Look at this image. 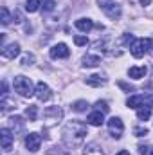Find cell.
<instances>
[{
	"mask_svg": "<svg viewBox=\"0 0 153 155\" xmlns=\"http://www.w3.org/2000/svg\"><path fill=\"white\" fill-rule=\"evenodd\" d=\"M63 141L69 144V146H79L83 141H85V135H86V126L81 123V121H69L65 126H63Z\"/></svg>",
	"mask_w": 153,
	"mask_h": 155,
	"instance_id": "cell-1",
	"label": "cell"
},
{
	"mask_svg": "<svg viewBox=\"0 0 153 155\" xmlns=\"http://www.w3.org/2000/svg\"><path fill=\"white\" fill-rule=\"evenodd\" d=\"M13 88L22 97H33L36 94V88H33V81L25 76H16L13 79Z\"/></svg>",
	"mask_w": 153,
	"mask_h": 155,
	"instance_id": "cell-2",
	"label": "cell"
},
{
	"mask_svg": "<svg viewBox=\"0 0 153 155\" xmlns=\"http://www.w3.org/2000/svg\"><path fill=\"white\" fill-rule=\"evenodd\" d=\"M99 7L105 11L106 16H110L112 20H117L121 18V5L115 2V0H97Z\"/></svg>",
	"mask_w": 153,
	"mask_h": 155,
	"instance_id": "cell-3",
	"label": "cell"
},
{
	"mask_svg": "<svg viewBox=\"0 0 153 155\" xmlns=\"http://www.w3.org/2000/svg\"><path fill=\"white\" fill-rule=\"evenodd\" d=\"M150 45H151V40L150 38H139V40H135V41L132 43L130 52H132L133 58H142V56L148 52Z\"/></svg>",
	"mask_w": 153,
	"mask_h": 155,
	"instance_id": "cell-4",
	"label": "cell"
},
{
	"mask_svg": "<svg viewBox=\"0 0 153 155\" xmlns=\"http://www.w3.org/2000/svg\"><path fill=\"white\" fill-rule=\"evenodd\" d=\"M108 130H110L112 137L119 139L122 135V132H124V124H122V121L119 117H112V119H108Z\"/></svg>",
	"mask_w": 153,
	"mask_h": 155,
	"instance_id": "cell-5",
	"label": "cell"
},
{
	"mask_svg": "<svg viewBox=\"0 0 153 155\" xmlns=\"http://www.w3.org/2000/svg\"><path fill=\"white\" fill-rule=\"evenodd\" d=\"M40 144H41V137H40L38 134L33 132V134H27L25 135V148L29 152H38Z\"/></svg>",
	"mask_w": 153,
	"mask_h": 155,
	"instance_id": "cell-6",
	"label": "cell"
},
{
	"mask_svg": "<svg viewBox=\"0 0 153 155\" xmlns=\"http://www.w3.org/2000/svg\"><path fill=\"white\" fill-rule=\"evenodd\" d=\"M50 58H54V60H58V58H67L69 54H70V51H69V47L65 45V43H56L52 49H50Z\"/></svg>",
	"mask_w": 153,
	"mask_h": 155,
	"instance_id": "cell-7",
	"label": "cell"
},
{
	"mask_svg": "<svg viewBox=\"0 0 153 155\" xmlns=\"http://www.w3.org/2000/svg\"><path fill=\"white\" fill-rule=\"evenodd\" d=\"M0 139H2V148H4V152H9V150H11V144H13V139H15L13 132H11L9 128H2V130H0Z\"/></svg>",
	"mask_w": 153,
	"mask_h": 155,
	"instance_id": "cell-8",
	"label": "cell"
},
{
	"mask_svg": "<svg viewBox=\"0 0 153 155\" xmlns=\"http://www.w3.org/2000/svg\"><path fill=\"white\" fill-rule=\"evenodd\" d=\"M50 88H49V85L47 83H43V81H38L36 83V97H38L40 101H47V99H50Z\"/></svg>",
	"mask_w": 153,
	"mask_h": 155,
	"instance_id": "cell-9",
	"label": "cell"
},
{
	"mask_svg": "<svg viewBox=\"0 0 153 155\" xmlns=\"http://www.w3.org/2000/svg\"><path fill=\"white\" fill-rule=\"evenodd\" d=\"M18 54H20V45L18 43H11V45L2 49V58H5V60H15Z\"/></svg>",
	"mask_w": 153,
	"mask_h": 155,
	"instance_id": "cell-10",
	"label": "cell"
},
{
	"mask_svg": "<svg viewBox=\"0 0 153 155\" xmlns=\"http://www.w3.org/2000/svg\"><path fill=\"white\" fill-rule=\"evenodd\" d=\"M86 123H88V124H92V126H101V124L105 123V114H103V112H99V110H96V112L88 114Z\"/></svg>",
	"mask_w": 153,
	"mask_h": 155,
	"instance_id": "cell-11",
	"label": "cell"
},
{
	"mask_svg": "<svg viewBox=\"0 0 153 155\" xmlns=\"http://www.w3.org/2000/svg\"><path fill=\"white\" fill-rule=\"evenodd\" d=\"M144 101H146V97H144V96H132V97H128L126 105H128L130 108L139 110V108H142V107H144Z\"/></svg>",
	"mask_w": 153,
	"mask_h": 155,
	"instance_id": "cell-12",
	"label": "cell"
},
{
	"mask_svg": "<svg viewBox=\"0 0 153 155\" xmlns=\"http://www.w3.org/2000/svg\"><path fill=\"white\" fill-rule=\"evenodd\" d=\"M99 63H101V58H99L97 54H86V56L83 58V67H85V69H86V67H88V69L97 67Z\"/></svg>",
	"mask_w": 153,
	"mask_h": 155,
	"instance_id": "cell-13",
	"label": "cell"
},
{
	"mask_svg": "<svg viewBox=\"0 0 153 155\" xmlns=\"http://www.w3.org/2000/svg\"><path fill=\"white\" fill-rule=\"evenodd\" d=\"M76 27L81 33H88V31H92L94 22H92L90 18H79V20H76Z\"/></svg>",
	"mask_w": 153,
	"mask_h": 155,
	"instance_id": "cell-14",
	"label": "cell"
},
{
	"mask_svg": "<svg viewBox=\"0 0 153 155\" xmlns=\"http://www.w3.org/2000/svg\"><path fill=\"white\" fill-rule=\"evenodd\" d=\"M106 83V79L103 76H99V74H92V76L86 78V85L88 87H101V85H105Z\"/></svg>",
	"mask_w": 153,
	"mask_h": 155,
	"instance_id": "cell-15",
	"label": "cell"
},
{
	"mask_svg": "<svg viewBox=\"0 0 153 155\" xmlns=\"http://www.w3.org/2000/svg\"><path fill=\"white\" fill-rule=\"evenodd\" d=\"M128 76L133 78V79H141V78L146 76V67H130Z\"/></svg>",
	"mask_w": 153,
	"mask_h": 155,
	"instance_id": "cell-16",
	"label": "cell"
},
{
	"mask_svg": "<svg viewBox=\"0 0 153 155\" xmlns=\"http://www.w3.org/2000/svg\"><path fill=\"white\" fill-rule=\"evenodd\" d=\"M9 123H11V126H13V132H15V134L24 130V119H22V117H18V116L11 117V119H9Z\"/></svg>",
	"mask_w": 153,
	"mask_h": 155,
	"instance_id": "cell-17",
	"label": "cell"
},
{
	"mask_svg": "<svg viewBox=\"0 0 153 155\" xmlns=\"http://www.w3.org/2000/svg\"><path fill=\"white\" fill-rule=\"evenodd\" d=\"M83 155H103V150H101V148H99L96 143H90V144L85 148Z\"/></svg>",
	"mask_w": 153,
	"mask_h": 155,
	"instance_id": "cell-18",
	"label": "cell"
},
{
	"mask_svg": "<svg viewBox=\"0 0 153 155\" xmlns=\"http://www.w3.org/2000/svg\"><path fill=\"white\" fill-rule=\"evenodd\" d=\"M25 117H27L29 121H36V119H38V107H36V105H29V107L25 108Z\"/></svg>",
	"mask_w": 153,
	"mask_h": 155,
	"instance_id": "cell-19",
	"label": "cell"
},
{
	"mask_svg": "<svg viewBox=\"0 0 153 155\" xmlns=\"http://www.w3.org/2000/svg\"><path fill=\"white\" fill-rule=\"evenodd\" d=\"M137 117H139V121H148V119L151 117V108L144 105L142 108H139V110H137Z\"/></svg>",
	"mask_w": 153,
	"mask_h": 155,
	"instance_id": "cell-20",
	"label": "cell"
},
{
	"mask_svg": "<svg viewBox=\"0 0 153 155\" xmlns=\"http://www.w3.org/2000/svg\"><path fill=\"white\" fill-rule=\"evenodd\" d=\"M40 5H41L40 0H27V2H25V11H29V13H36V11L40 9Z\"/></svg>",
	"mask_w": 153,
	"mask_h": 155,
	"instance_id": "cell-21",
	"label": "cell"
},
{
	"mask_svg": "<svg viewBox=\"0 0 153 155\" xmlns=\"http://www.w3.org/2000/svg\"><path fill=\"white\" fill-rule=\"evenodd\" d=\"M54 7H56V2H54V0H43V4H41V9H43L45 13L54 11Z\"/></svg>",
	"mask_w": 153,
	"mask_h": 155,
	"instance_id": "cell-22",
	"label": "cell"
},
{
	"mask_svg": "<svg viewBox=\"0 0 153 155\" xmlns=\"http://www.w3.org/2000/svg\"><path fill=\"white\" fill-rule=\"evenodd\" d=\"M72 108H74V110H76V112H85V110H86V108H88V103H86V101H83V99H81V101H76V103H74V105H72Z\"/></svg>",
	"mask_w": 153,
	"mask_h": 155,
	"instance_id": "cell-23",
	"label": "cell"
},
{
	"mask_svg": "<svg viewBox=\"0 0 153 155\" xmlns=\"http://www.w3.org/2000/svg\"><path fill=\"white\" fill-rule=\"evenodd\" d=\"M0 15H2V25H7V24L11 22V18H9V11H7V7H2V9H0Z\"/></svg>",
	"mask_w": 153,
	"mask_h": 155,
	"instance_id": "cell-24",
	"label": "cell"
},
{
	"mask_svg": "<svg viewBox=\"0 0 153 155\" xmlns=\"http://www.w3.org/2000/svg\"><path fill=\"white\" fill-rule=\"evenodd\" d=\"M96 110H99V112L106 114V112L110 110V107H108V103H106V101H97V103H96Z\"/></svg>",
	"mask_w": 153,
	"mask_h": 155,
	"instance_id": "cell-25",
	"label": "cell"
},
{
	"mask_svg": "<svg viewBox=\"0 0 153 155\" xmlns=\"http://www.w3.org/2000/svg\"><path fill=\"white\" fill-rule=\"evenodd\" d=\"M133 134H135L137 137H142V135H148V128H146V126H137V128L133 130Z\"/></svg>",
	"mask_w": 153,
	"mask_h": 155,
	"instance_id": "cell-26",
	"label": "cell"
},
{
	"mask_svg": "<svg viewBox=\"0 0 153 155\" xmlns=\"http://www.w3.org/2000/svg\"><path fill=\"white\" fill-rule=\"evenodd\" d=\"M33 61H34V54H25L24 56V60H22V65H33Z\"/></svg>",
	"mask_w": 153,
	"mask_h": 155,
	"instance_id": "cell-27",
	"label": "cell"
},
{
	"mask_svg": "<svg viewBox=\"0 0 153 155\" xmlns=\"http://www.w3.org/2000/svg\"><path fill=\"white\" fill-rule=\"evenodd\" d=\"M74 43H76V45H86L88 40H86V36H79V35H77V36H74Z\"/></svg>",
	"mask_w": 153,
	"mask_h": 155,
	"instance_id": "cell-28",
	"label": "cell"
},
{
	"mask_svg": "<svg viewBox=\"0 0 153 155\" xmlns=\"http://www.w3.org/2000/svg\"><path fill=\"white\" fill-rule=\"evenodd\" d=\"M139 153H141V155H148V153H150V148L141 144V146H139Z\"/></svg>",
	"mask_w": 153,
	"mask_h": 155,
	"instance_id": "cell-29",
	"label": "cell"
},
{
	"mask_svg": "<svg viewBox=\"0 0 153 155\" xmlns=\"http://www.w3.org/2000/svg\"><path fill=\"white\" fill-rule=\"evenodd\" d=\"M119 87L124 88V90H133V87H130V85H126V83H122V81H119Z\"/></svg>",
	"mask_w": 153,
	"mask_h": 155,
	"instance_id": "cell-30",
	"label": "cell"
},
{
	"mask_svg": "<svg viewBox=\"0 0 153 155\" xmlns=\"http://www.w3.org/2000/svg\"><path fill=\"white\" fill-rule=\"evenodd\" d=\"M139 2H141L142 5H150V2H151V0H139Z\"/></svg>",
	"mask_w": 153,
	"mask_h": 155,
	"instance_id": "cell-31",
	"label": "cell"
},
{
	"mask_svg": "<svg viewBox=\"0 0 153 155\" xmlns=\"http://www.w3.org/2000/svg\"><path fill=\"white\" fill-rule=\"evenodd\" d=\"M117 155H130V152H126V150H121Z\"/></svg>",
	"mask_w": 153,
	"mask_h": 155,
	"instance_id": "cell-32",
	"label": "cell"
},
{
	"mask_svg": "<svg viewBox=\"0 0 153 155\" xmlns=\"http://www.w3.org/2000/svg\"><path fill=\"white\" fill-rule=\"evenodd\" d=\"M148 155H153V150H150V153H148Z\"/></svg>",
	"mask_w": 153,
	"mask_h": 155,
	"instance_id": "cell-33",
	"label": "cell"
},
{
	"mask_svg": "<svg viewBox=\"0 0 153 155\" xmlns=\"http://www.w3.org/2000/svg\"><path fill=\"white\" fill-rule=\"evenodd\" d=\"M151 101H153V97H151Z\"/></svg>",
	"mask_w": 153,
	"mask_h": 155,
	"instance_id": "cell-34",
	"label": "cell"
}]
</instances>
